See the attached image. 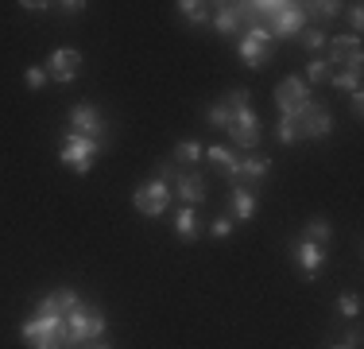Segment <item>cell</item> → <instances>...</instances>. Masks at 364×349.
I'll return each instance as SVG.
<instances>
[{
    "mask_svg": "<svg viewBox=\"0 0 364 349\" xmlns=\"http://www.w3.org/2000/svg\"><path fill=\"white\" fill-rule=\"evenodd\" d=\"M267 171H272V160H264V155H240V174H248V179H264Z\"/></svg>",
    "mask_w": 364,
    "mask_h": 349,
    "instance_id": "cell-19",
    "label": "cell"
},
{
    "mask_svg": "<svg viewBox=\"0 0 364 349\" xmlns=\"http://www.w3.org/2000/svg\"><path fill=\"white\" fill-rule=\"evenodd\" d=\"M97 155H101V140L74 136V132H66L63 147H58V160H63L74 174H90V171H93V160H97Z\"/></svg>",
    "mask_w": 364,
    "mask_h": 349,
    "instance_id": "cell-4",
    "label": "cell"
},
{
    "mask_svg": "<svg viewBox=\"0 0 364 349\" xmlns=\"http://www.w3.org/2000/svg\"><path fill=\"white\" fill-rule=\"evenodd\" d=\"M43 70H47V78H55V82H74L77 70H82V55H77V51H55Z\"/></svg>",
    "mask_w": 364,
    "mask_h": 349,
    "instance_id": "cell-13",
    "label": "cell"
},
{
    "mask_svg": "<svg viewBox=\"0 0 364 349\" xmlns=\"http://www.w3.org/2000/svg\"><path fill=\"white\" fill-rule=\"evenodd\" d=\"M210 233H213V237H229V233H232V217H218V222L210 225Z\"/></svg>",
    "mask_w": 364,
    "mask_h": 349,
    "instance_id": "cell-30",
    "label": "cell"
},
{
    "mask_svg": "<svg viewBox=\"0 0 364 349\" xmlns=\"http://www.w3.org/2000/svg\"><path fill=\"white\" fill-rule=\"evenodd\" d=\"M329 82L345 93H360V74L357 70H341V74H329Z\"/></svg>",
    "mask_w": 364,
    "mask_h": 349,
    "instance_id": "cell-22",
    "label": "cell"
},
{
    "mask_svg": "<svg viewBox=\"0 0 364 349\" xmlns=\"http://www.w3.org/2000/svg\"><path fill=\"white\" fill-rule=\"evenodd\" d=\"M178 12L186 16L190 24H210V4H202V0H182Z\"/></svg>",
    "mask_w": 364,
    "mask_h": 349,
    "instance_id": "cell-20",
    "label": "cell"
},
{
    "mask_svg": "<svg viewBox=\"0 0 364 349\" xmlns=\"http://www.w3.org/2000/svg\"><path fill=\"white\" fill-rule=\"evenodd\" d=\"M302 237H306V241H314V244H322V249H326L329 237H333V229H329V222H326V217H314V222L306 225V233H302Z\"/></svg>",
    "mask_w": 364,
    "mask_h": 349,
    "instance_id": "cell-21",
    "label": "cell"
},
{
    "mask_svg": "<svg viewBox=\"0 0 364 349\" xmlns=\"http://www.w3.org/2000/svg\"><path fill=\"white\" fill-rule=\"evenodd\" d=\"M74 299H77V291H70V287L47 295L36 307V314L20 326V338L31 349H66V311H70Z\"/></svg>",
    "mask_w": 364,
    "mask_h": 349,
    "instance_id": "cell-1",
    "label": "cell"
},
{
    "mask_svg": "<svg viewBox=\"0 0 364 349\" xmlns=\"http://www.w3.org/2000/svg\"><path fill=\"white\" fill-rule=\"evenodd\" d=\"M337 12H341V4H333V0H322V4H310V8H306V20H333Z\"/></svg>",
    "mask_w": 364,
    "mask_h": 349,
    "instance_id": "cell-23",
    "label": "cell"
},
{
    "mask_svg": "<svg viewBox=\"0 0 364 349\" xmlns=\"http://www.w3.org/2000/svg\"><path fill=\"white\" fill-rule=\"evenodd\" d=\"M23 82H28V90H43V85H47V70H43V66H28V70H23Z\"/></svg>",
    "mask_w": 364,
    "mask_h": 349,
    "instance_id": "cell-28",
    "label": "cell"
},
{
    "mask_svg": "<svg viewBox=\"0 0 364 349\" xmlns=\"http://www.w3.org/2000/svg\"><path fill=\"white\" fill-rule=\"evenodd\" d=\"M326 43L329 39L314 28V24H310V28H302V47H306V51H318V47H326Z\"/></svg>",
    "mask_w": 364,
    "mask_h": 349,
    "instance_id": "cell-27",
    "label": "cell"
},
{
    "mask_svg": "<svg viewBox=\"0 0 364 349\" xmlns=\"http://www.w3.org/2000/svg\"><path fill=\"white\" fill-rule=\"evenodd\" d=\"M175 233L182 241H194L198 237V214H194V206H182L178 214H175Z\"/></svg>",
    "mask_w": 364,
    "mask_h": 349,
    "instance_id": "cell-18",
    "label": "cell"
},
{
    "mask_svg": "<svg viewBox=\"0 0 364 349\" xmlns=\"http://www.w3.org/2000/svg\"><path fill=\"white\" fill-rule=\"evenodd\" d=\"M294 260H299V268L306 279H318V272H322V264H326V249L314 241H306V237H299L294 241Z\"/></svg>",
    "mask_w": 364,
    "mask_h": 349,
    "instance_id": "cell-12",
    "label": "cell"
},
{
    "mask_svg": "<svg viewBox=\"0 0 364 349\" xmlns=\"http://www.w3.org/2000/svg\"><path fill=\"white\" fill-rule=\"evenodd\" d=\"M23 8H28V12H47L50 4H43V0H23Z\"/></svg>",
    "mask_w": 364,
    "mask_h": 349,
    "instance_id": "cell-33",
    "label": "cell"
},
{
    "mask_svg": "<svg viewBox=\"0 0 364 349\" xmlns=\"http://www.w3.org/2000/svg\"><path fill=\"white\" fill-rule=\"evenodd\" d=\"M287 125L299 128V140L302 136H310V140H326L329 132H333V117H329V109L322 101H310L306 109L299 113L294 120H287Z\"/></svg>",
    "mask_w": 364,
    "mask_h": 349,
    "instance_id": "cell-7",
    "label": "cell"
},
{
    "mask_svg": "<svg viewBox=\"0 0 364 349\" xmlns=\"http://www.w3.org/2000/svg\"><path fill=\"white\" fill-rule=\"evenodd\" d=\"M202 160V147L194 144V140H186V144L175 147V163H198Z\"/></svg>",
    "mask_w": 364,
    "mask_h": 349,
    "instance_id": "cell-25",
    "label": "cell"
},
{
    "mask_svg": "<svg viewBox=\"0 0 364 349\" xmlns=\"http://www.w3.org/2000/svg\"><path fill=\"white\" fill-rule=\"evenodd\" d=\"M329 74H333V70L326 66V58H314V63L306 66V78H302V82H310V85H318V82H329Z\"/></svg>",
    "mask_w": 364,
    "mask_h": 349,
    "instance_id": "cell-24",
    "label": "cell"
},
{
    "mask_svg": "<svg viewBox=\"0 0 364 349\" xmlns=\"http://www.w3.org/2000/svg\"><path fill=\"white\" fill-rule=\"evenodd\" d=\"M105 334V314L90 303L74 299L70 311H66V349H82L85 342Z\"/></svg>",
    "mask_w": 364,
    "mask_h": 349,
    "instance_id": "cell-3",
    "label": "cell"
},
{
    "mask_svg": "<svg viewBox=\"0 0 364 349\" xmlns=\"http://www.w3.org/2000/svg\"><path fill=\"white\" fill-rule=\"evenodd\" d=\"M353 47H360V35H337L333 43H329V58H326V66L333 70V66H345V55H349Z\"/></svg>",
    "mask_w": 364,
    "mask_h": 349,
    "instance_id": "cell-17",
    "label": "cell"
},
{
    "mask_svg": "<svg viewBox=\"0 0 364 349\" xmlns=\"http://www.w3.org/2000/svg\"><path fill=\"white\" fill-rule=\"evenodd\" d=\"M171 182H163V179H147L144 187H136V194H132V202L136 209H140L144 217H159L163 209L171 206Z\"/></svg>",
    "mask_w": 364,
    "mask_h": 349,
    "instance_id": "cell-8",
    "label": "cell"
},
{
    "mask_svg": "<svg viewBox=\"0 0 364 349\" xmlns=\"http://www.w3.org/2000/svg\"><path fill=\"white\" fill-rule=\"evenodd\" d=\"M82 8H85L82 0H70V4H63V12H66V16H77V12H82Z\"/></svg>",
    "mask_w": 364,
    "mask_h": 349,
    "instance_id": "cell-34",
    "label": "cell"
},
{
    "mask_svg": "<svg viewBox=\"0 0 364 349\" xmlns=\"http://www.w3.org/2000/svg\"><path fill=\"white\" fill-rule=\"evenodd\" d=\"M202 155H205L210 163H218V167H221L225 174H229L232 182L245 179V174H240V155H237V152H229V147H218V144H213V147H205Z\"/></svg>",
    "mask_w": 364,
    "mask_h": 349,
    "instance_id": "cell-15",
    "label": "cell"
},
{
    "mask_svg": "<svg viewBox=\"0 0 364 349\" xmlns=\"http://www.w3.org/2000/svg\"><path fill=\"white\" fill-rule=\"evenodd\" d=\"M310 101H314V98H310V85L302 82V78H283V82L275 85V105H279V120H294Z\"/></svg>",
    "mask_w": 364,
    "mask_h": 349,
    "instance_id": "cell-6",
    "label": "cell"
},
{
    "mask_svg": "<svg viewBox=\"0 0 364 349\" xmlns=\"http://www.w3.org/2000/svg\"><path fill=\"white\" fill-rule=\"evenodd\" d=\"M333 349H349V345H333Z\"/></svg>",
    "mask_w": 364,
    "mask_h": 349,
    "instance_id": "cell-35",
    "label": "cell"
},
{
    "mask_svg": "<svg viewBox=\"0 0 364 349\" xmlns=\"http://www.w3.org/2000/svg\"><path fill=\"white\" fill-rule=\"evenodd\" d=\"M252 93L248 90H232L229 101H225V109H229V125H225V132L232 136V144L240 147V152H248V147L259 144V120L252 113Z\"/></svg>",
    "mask_w": 364,
    "mask_h": 349,
    "instance_id": "cell-2",
    "label": "cell"
},
{
    "mask_svg": "<svg viewBox=\"0 0 364 349\" xmlns=\"http://www.w3.org/2000/svg\"><path fill=\"white\" fill-rule=\"evenodd\" d=\"M337 314L357 318V314H360V295H341V299H337Z\"/></svg>",
    "mask_w": 364,
    "mask_h": 349,
    "instance_id": "cell-26",
    "label": "cell"
},
{
    "mask_svg": "<svg viewBox=\"0 0 364 349\" xmlns=\"http://www.w3.org/2000/svg\"><path fill=\"white\" fill-rule=\"evenodd\" d=\"M70 132L74 136H90V140H97L101 132H105V117H101L97 105H74L70 109Z\"/></svg>",
    "mask_w": 364,
    "mask_h": 349,
    "instance_id": "cell-10",
    "label": "cell"
},
{
    "mask_svg": "<svg viewBox=\"0 0 364 349\" xmlns=\"http://www.w3.org/2000/svg\"><path fill=\"white\" fill-rule=\"evenodd\" d=\"M205 120H210V125H218V128H225V125H229V109H225V105H213V109L205 113Z\"/></svg>",
    "mask_w": 364,
    "mask_h": 349,
    "instance_id": "cell-29",
    "label": "cell"
},
{
    "mask_svg": "<svg viewBox=\"0 0 364 349\" xmlns=\"http://www.w3.org/2000/svg\"><path fill=\"white\" fill-rule=\"evenodd\" d=\"M349 24H353V35L360 31V24H364V12H360V4H349Z\"/></svg>",
    "mask_w": 364,
    "mask_h": 349,
    "instance_id": "cell-32",
    "label": "cell"
},
{
    "mask_svg": "<svg viewBox=\"0 0 364 349\" xmlns=\"http://www.w3.org/2000/svg\"><path fill=\"white\" fill-rule=\"evenodd\" d=\"M232 217H237V222H252L256 217V194L248 187H232Z\"/></svg>",
    "mask_w": 364,
    "mask_h": 349,
    "instance_id": "cell-16",
    "label": "cell"
},
{
    "mask_svg": "<svg viewBox=\"0 0 364 349\" xmlns=\"http://www.w3.org/2000/svg\"><path fill=\"white\" fill-rule=\"evenodd\" d=\"M360 66H364V55H360V47H353L349 55H345V70H357L360 74Z\"/></svg>",
    "mask_w": 364,
    "mask_h": 349,
    "instance_id": "cell-31",
    "label": "cell"
},
{
    "mask_svg": "<svg viewBox=\"0 0 364 349\" xmlns=\"http://www.w3.org/2000/svg\"><path fill=\"white\" fill-rule=\"evenodd\" d=\"M210 20L221 35H237V31H245L248 12H245V4H225V8H218V16H210Z\"/></svg>",
    "mask_w": 364,
    "mask_h": 349,
    "instance_id": "cell-14",
    "label": "cell"
},
{
    "mask_svg": "<svg viewBox=\"0 0 364 349\" xmlns=\"http://www.w3.org/2000/svg\"><path fill=\"white\" fill-rule=\"evenodd\" d=\"M302 28H306V8H302V4H291V0H283L267 31H272V39H287V35L302 31Z\"/></svg>",
    "mask_w": 364,
    "mask_h": 349,
    "instance_id": "cell-9",
    "label": "cell"
},
{
    "mask_svg": "<svg viewBox=\"0 0 364 349\" xmlns=\"http://www.w3.org/2000/svg\"><path fill=\"white\" fill-rule=\"evenodd\" d=\"M97 349H109V345H97Z\"/></svg>",
    "mask_w": 364,
    "mask_h": 349,
    "instance_id": "cell-36",
    "label": "cell"
},
{
    "mask_svg": "<svg viewBox=\"0 0 364 349\" xmlns=\"http://www.w3.org/2000/svg\"><path fill=\"white\" fill-rule=\"evenodd\" d=\"M171 194L182 198V206H198L205 198V179L198 171H182L171 179Z\"/></svg>",
    "mask_w": 364,
    "mask_h": 349,
    "instance_id": "cell-11",
    "label": "cell"
},
{
    "mask_svg": "<svg viewBox=\"0 0 364 349\" xmlns=\"http://www.w3.org/2000/svg\"><path fill=\"white\" fill-rule=\"evenodd\" d=\"M272 47H275V39H272V31H267L264 24H248V28L240 31V43H237L240 58H245L252 70L264 66L267 58H272Z\"/></svg>",
    "mask_w": 364,
    "mask_h": 349,
    "instance_id": "cell-5",
    "label": "cell"
}]
</instances>
